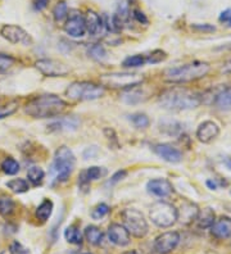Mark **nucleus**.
<instances>
[{
    "instance_id": "nucleus-1",
    "label": "nucleus",
    "mask_w": 231,
    "mask_h": 254,
    "mask_svg": "<svg viewBox=\"0 0 231 254\" xmlns=\"http://www.w3.org/2000/svg\"><path fill=\"white\" fill-rule=\"evenodd\" d=\"M202 103V98L195 91L172 87L163 91L159 96V104L168 111H188L197 108Z\"/></svg>"
},
{
    "instance_id": "nucleus-2",
    "label": "nucleus",
    "mask_w": 231,
    "mask_h": 254,
    "mask_svg": "<svg viewBox=\"0 0 231 254\" xmlns=\"http://www.w3.org/2000/svg\"><path fill=\"white\" fill-rule=\"evenodd\" d=\"M67 108V103L54 94H46L34 98L27 103L25 112L34 118H53Z\"/></svg>"
},
{
    "instance_id": "nucleus-3",
    "label": "nucleus",
    "mask_w": 231,
    "mask_h": 254,
    "mask_svg": "<svg viewBox=\"0 0 231 254\" xmlns=\"http://www.w3.org/2000/svg\"><path fill=\"white\" fill-rule=\"evenodd\" d=\"M210 63L197 61V62L186 63L184 65L167 69L163 73V78L169 84H186V82L203 78L210 72Z\"/></svg>"
},
{
    "instance_id": "nucleus-4",
    "label": "nucleus",
    "mask_w": 231,
    "mask_h": 254,
    "mask_svg": "<svg viewBox=\"0 0 231 254\" xmlns=\"http://www.w3.org/2000/svg\"><path fill=\"white\" fill-rule=\"evenodd\" d=\"M76 167V158L71 149L66 145L59 146L54 154L52 164L53 179L56 183H65L70 179Z\"/></svg>"
},
{
    "instance_id": "nucleus-5",
    "label": "nucleus",
    "mask_w": 231,
    "mask_h": 254,
    "mask_svg": "<svg viewBox=\"0 0 231 254\" xmlns=\"http://www.w3.org/2000/svg\"><path fill=\"white\" fill-rule=\"evenodd\" d=\"M104 93L105 90L103 85L90 81H76L66 89V96L68 99L78 100V102L99 99L104 95Z\"/></svg>"
},
{
    "instance_id": "nucleus-6",
    "label": "nucleus",
    "mask_w": 231,
    "mask_h": 254,
    "mask_svg": "<svg viewBox=\"0 0 231 254\" xmlns=\"http://www.w3.org/2000/svg\"><path fill=\"white\" fill-rule=\"evenodd\" d=\"M149 216H151L152 222L155 226L167 229V227L175 225L176 221H177V208L171 203L158 200L154 204H152Z\"/></svg>"
},
{
    "instance_id": "nucleus-7",
    "label": "nucleus",
    "mask_w": 231,
    "mask_h": 254,
    "mask_svg": "<svg viewBox=\"0 0 231 254\" xmlns=\"http://www.w3.org/2000/svg\"><path fill=\"white\" fill-rule=\"evenodd\" d=\"M123 226L130 233V235L135 238H144L148 234V222L143 216L142 212H139L135 208H127L122 212Z\"/></svg>"
},
{
    "instance_id": "nucleus-8",
    "label": "nucleus",
    "mask_w": 231,
    "mask_h": 254,
    "mask_svg": "<svg viewBox=\"0 0 231 254\" xmlns=\"http://www.w3.org/2000/svg\"><path fill=\"white\" fill-rule=\"evenodd\" d=\"M144 81L138 73H109L100 76V84L111 89H134Z\"/></svg>"
},
{
    "instance_id": "nucleus-9",
    "label": "nucleus",
    "mask_w": 231,
    "mask_h": 254,
    "mask_svg": "<svg viewBox=\"0 0 231 254\" xmlns=\"http://www.w3.org/2000/svg\"><path fill=\"white\" fill-rule=\"evenodd\" d=\"M35 67L46 77H65L70 73L67 65L56 59H39L35 62Z\"/></svg>"
},
{
    "instance_id": "nucleus-10",
    "label": "nucleus",
    "mask_w": 231,
    "mask_h": 254,
    "mask_svg": "<svg viewBox=\"0 0 231 254\" xmlns=\"http://www.w3.org/2000/svg\"><path fill=\"white\" fill-rule=\"evenodd\" d=\"M0 35L12 44H22V45L32 44V37L28 35V32L17 25H4L0 28Z\"/></svg>"
},
{
    "instance_id": "nucleus-11",
    "label": "nucleus",
    "mask_w": 231,
    "mask_h": 254,
    "mask_svg": "<svg viewBox=\"0 0 231 254\" xmlns=\"http://www.w3.org/2000/svg\"><path fill=\"white\" fill-rule=\"evenodd\" d=\"M179 242L180 234L177 231H167L154 240V251L158 254H168L177 247Z\"/></svg>"
},
{
    "instance_id": "nucleus-12",
    "label": "nucleus",
    "mask_w": 231,
    "mask_h": 254,
    "mask_svg": "<svg viewBox=\"0 0 231 254\" xmlns=\"http://www.w3.org/2000/svg\"><path fill=\"white\" fill-rule=\"evenodd\" d=\"M65 31L72 37L85 36V34H86L85 17L81 16V13L72 10L71 14L67 16V21L65 23Z\"/></svg>"
},
{
    "instance_id": "nucleus-13",
    "label": "nucleus",
    "mask_w": 231,
    "mask_h": 254,
    "mask_svg": "<svg viewBox=\"0 0 231 254\" xmlns=\"http://www.w3.org/2000/svg\"><path fill=\"white\" fill-rule=\"evenodd\" d=\"M220 135L219 125L213 121H204L197 128V137L200 143L210 144Z\"/></svg>"
},
{
    "instance_id": "nucleus-14",
    "label": "nucleus",
    "mask_w": 231,
    "mask_h": 254,
    "mask_svg": "<svg viewBox=\"0 0 231 254\" xmlns=\"http://www.w3.org/2000/svg\"><path fill=\"white\" fill-rule=\"evenodd\" d=\"M108 238L113 244L118 245V247H126L131 242L130 233L126 230V227L120 223H112L111 226L108 227Z\"/></svg>"
},
{
    "instance_id": "nucleus-15",
    "label": "nucleus",
    "mask_w": 231,
    "mask_h": 254,
    "mask_svg": "<svg viewBox=\"0 0 231 254\" xmlns=\"http://www.w3.org/2000/svg\"><path fill=\"white\" fill-rule=\"evenodd\" d=\"M147 190L152 195H155L158 198H166L172 194L173 188L166 179H154L147 184Z\"/></svg>"
},
{
    "instance_id": "nucleus-16",
    "label": "nucleus",
    "mask_w": 231,
    "mask_h": 254,
    "mask_svg": "<svg viewBox=\"0 0 231 254\" xmlns=\"http://www.w3.org/2000/svg\"><path fill=\"white\" fill-rule=\"evenodd\" d=\"M153 150L158 157L169 163H179L182 159V154L179 149H176L175 146L169 145V144H157V145H154Z\"/></svg>"
},
{
    "instance_id": "nucleus-17",
    "label": "nucleus",
    "mask_w": 231,
    "mask_h": 254,
    "mask_svg": "<svg viewBox=\"0 0 231 254\" xmlns=\"http://www.w3.org/2000/svg\"><path fill=\"white\" fill-rule=\"evenodd\" d=\"M80 126V120L75 116L61 117L49 125V131H75Z\"/></svg>"
},
{
    "instance_id": "nucleus-18",
    "label": "nucleus",
    "mask_w": 231,
    "mask_h": 254,
    "mask_svg": "<svg viewBox=\"0 0 231 254\" xmlns=\"http://www.w3.org/2000/svg\"><path fill=\"white\" fill-rule=\"evenodd\" d=\"M211 234L217 239H228L231 236V218L221 217L211 226Z\"/></svg>"
},
{
    "instance_id": "nucleus-19",
    "label": "nucleus",
    "mask_w": 231,
    "mask_h": 254,
    "mask_svg": "<svg viewBox=\"0 0 231 254\" xmlns=\"http://www.w3.org/2000/svg\"><path fill=\"white\" fill-rule=\"evenodd\" d=\"M198 212H199V209H198V207L194 203L185 201L184 204L181 205V208L177 209V220L184 223V225H189L193 221H195Z\"/></svg>"
},
{
    "instance_id": "nucleus-20",
    "label": "nucleus",
    "mask_w": 231,
    "mask_h": 254,
    "mask_svg": "<svg viewBox=\"0 0 231 254\" xmlns=\"http://www.w3.org/2000/svg\"><path fill=\"white\" fill-rule=\"evenodd\" d=\"M85 25H86V31L92 36L99 35L103 30L102 18L94 10H87L86 16H85Z\"/></svg>"
},
{
    "instance_id": "nucleus-21",
    "label": "nucleus",
    "mask_w": 231,
    "mask_h": 254,
    "mask_svg": "<svg viewBox=\"0 0 231 254\" xmlns=\"http://www.w3.org/2000/svg\"><path fill=\"white\" fill-rule=\"evenodd\" d=\"M195 221H197L199 227H202V229H208V227H211L215 223L216 214L213 212V209H211L210 207L203 208V209H200L198 212V216L195 218Z\"/></svg>"
},
{
    "instance_id": "nucleus-22",
    "label": "nucleus",
    "mask_w": 231,
    "mask_h": 254,
    "mask_svg": "<svg viewBox=\"0 0 231 254\" xmlns=\"http://www.w3.org/2000/svg\"><path fill=\"white\" fill-rule=\"evenodd\" d=\"M53 208H54L53 201L50 200V199H44L40 204H39V207L36 208L35 216H36L37 220H40V221H43V222H45V221L49 220L50 216H52Z\"/></svg>"
},
{
    "instance_id": "nucleus-23",
    "label": "nucleus",
    "mask_w": 231,
    "mask_h": 254,
    "mask_svg": "<svg viewBox=\"0 0 231 254\" xmlns=\"http://www.w3.org/2000/svg\"><path fill=\"white\" fill-rule=\"evenodd\" d=\"M83 235H85V239L89 242V244L95 245V247L102 244L103 236H104L103 235L102 230L96 226H87L86 229H85Z\"/></svg>"
},
{
    "instance_id": "nucleus-24",
    "label": "nucleus",
    "mask_w": 231,
    "mask_h": 254,
    "mask_svg": "<svg viewBox=\"0 0 231 254\" xmlns=\"http://www.w3.org/2000/svg\"><path fill=\"white\" fill-rule=\"evenodd\" d=\"M65 239L70 244L80 245L82 244V234L76 225H71L65 230Z\"/></svg>"
},
{
    "instance_id": "nucleus-25",
    "label": "nucleus",
    "mask_w": 231,
    "mask_h": 254,
    "mask_svg": "<svg viewBox=\"0 0 231 254\" xmlns=\"http://www.w3.org/2000/svg\"><path fill=\"white\" fill-rule=\"evenodd\" d=\"M15 203L10 196L1 195L0 196V214L3 217H10L14 213Z\"/></svg>"
},
{
    "instance_id": "nucleus-26",
    "label": "nucleus",
    "mask_w": 231,
    "mask_h": 254,
    "mask_svg": "<svg viewBox=\"0 0 231 254\" xmlns=\"http://www.w3.org/2000/svg\"><path fill=\"white\" fill-rule=\"evenodd\" d=\"M5 185L10 191L15 192V194H22V192H26L30 190L28 181H26L25 179H13V180L8 181Z\"/></svg>"
},
{
    "instance_id": "nucleus-27",
    "label": "nucleus",
    "mask_w": 231,
    "mask_h": 254,
    "mask_svg": "<svg viewBox=\"0 0 231 254\" xmlns=\"http://www.w3.org/2000/svg\"><path fill=\"white\" fill-rule=\"evenodd\" d=\"M44 177H45V172H44L43 168L34 166V167L28 168L27 171V179L31 184L34 186H39L43 184Z\"/></svg>"
},
{
    "instance_id": "nucleus-28",
    "label": "nucleus",
    "mask_w": 231,
    "mask_h": 254,
    "mask_svg": "<svg viewBox=\"0 0 231 254\" xmlns=\"http://www.w3.org/2000/svg\"><path fill=\"white\" fill-rule=\"evenodd\" d=\"M216 107H219L220 109H230L231 108V86L222 90L221 93L217 95L215 100Z\"/></svg>"
},
{
    "instance_id": "nucleus-29",
    "label": "nucleus",
    "mask_w": 231,
    "mask_h": 254,
    "mask_svg": "<svg viewBox=\"0 0 231 254\" xmlns=\"http://www.w3.org/2000/svg\"><path fill=\"white\" fill-rule=\"evenodd\" d=\"M1 171L5 175H10V176L18 174L19 163L14 158H12V157H8V158H5L1 162Z\"/></svg>"
},
{
    "instance_id": "nucleus-30",
    "label": "nucleus",
    "mask_w": 231,
    "mask_h": 254,
    "mask_svg": "<svg viewBox=\"0 0 231 254\" xmlns=\"http://www.w3.org/2000/svg\"><path fill=\"white\" fill-rule=\"evenodd\" d=\"M87 53H89V56L94 61H98V62L104 61L107 58V50L104 49L102 44H94V45H91L89 48V50H87Z\"/></svg>"
},
{
    "instance_id": "nucleus-31",
    "label": "nucleus",
    "mask_w": 231,
    "mask_h": 254,
    "mask_svg": "<svg viewBox=\"0 0 231 254\" xmlns=\"http://www.w3.org/2000/svg\"><path fill=\"white\" fill-rule=\"evenodd\" d=\"M83 174L86 176V179L89 181H95L102 179L107 175V170L104 167H98V166H92L89 167L86 171H83Z\"/></svg>"
},
{
    "instance_id": "nucleus-32",
    "label": "nucleus",
    "mask_w": 231,
    "mask_h": 254,
    "mask_svg": "<svg viewBox=\"0 0 231 254\" xmlns=\"http://www.w3.org/2000/svg\"><path fill=\"white\" fill-rule=\"evenodd\" d=\"M147 63V59L142 54H135V56L127 57L125 61H123L122 65L126 67V68H135V67H142Z\"/></svg>"
},
{
    "instance_id": "nucleus-33",
    "label": "nucleus",
    "mask_w": 231,
    "mask_h": 254,
    "mask_svg": "<svg viewBox=\"0 0 231 254\" xmlns=\"http://www.w3.org/2000/svg\"><path fill=\"white\" fill-rule=\"evenodd\" d=\"M130 121L133 122V125L138 128H147L151 125L148 116L144 113H135V115L130 116Z\"/></svg>"
},
{
    "instance_id": "nucleus-34",
    "label": "nucleus",
    "mask_w": 231,
    "mask_h": 254,
    "mask_svg": "<svg viewBox=\"0 0 231 254\" xmlns=\"http://www.w3.org/2000/svg\"><path fill=\"white\" fill-rule=\"evenodd\" d=\"M53 16L57 22H62L65 18H67L68 16V6L65 1H59L56 6H54V10H53Z\"/></svg>"
},
{
    "instance_id": "nucleus-35",
    "label": "nucleus",
    "mask_w": 231,
    "mask_h": 254,
    "mask_svg": "<svg viewBox=\"0 0 231 254\" xmlns=\"http://www.w3.org/2000/svg\"><path fill=\"white\" fill-rule=\"evenodd\" d=\"M17 109H18V103L17 102H9L0 106V120H4V118L14 115Z\"/></svg>"
},
{
    "instance_id": "nucleus-36",
    "label": "nucleus",
    "mask_w": 231,
    "mask_h": 254,
    "mask_svg": "<svg viewBox=\"0 0 231 254\" xmlns=\"http://www.w3.org/2000/svg\"><path fill=\"white\" fill-rule=\"evenodd\" d=\"M15 58L8 54H0V73H5L15 64Z\"/></svg>"
},
{
    "instance_id": "nucleus-37",
    "label": "nucleus",
    "mask_w": 231,
    "mask_h": 254,
    "mask_svg": "<svg viewBox=\"0 0 231 254\" xmlns=\"http://www.w3.org/2000/svg\"><path fill=\"white\" fill-rule=\"evenodd\" d=\"M109 212H111L109 205L105 204V203H100V204H98L94 209H92L91 217L92 220H102V218L105 217Z\"/></svg>"
},
{
    "instance_id": "nucleus-38",
    "label": "nucleus",
    "mask_w": 231,
    "mask_h": 254,
    "mask_svg": "<svg viewBox=\"0 0 231 254\" xmlns=\"http://www.w3.org/2000/svg\"><path fill=\"white\" fill-rule=\"evenodd\" d=\"M166 58H167L166 52H163V50H160V49L153 50L148 57H145L147 63H149V64H157V63L163 62Z\"/></svg>"
},
{
    "instance_id": "nucleus-39",
    "label": "nucleus",
    "mask_w": 231,
    "mask_h": 254,
    "mask_svg": "<svg viewBox=\"0 0 231 254\" xmlns=\"http://www.w3.org/2000/svg\"><path fill=\"white\" fill-rule=\"evenodd\" d=\"M9 253L10 254H31L26 247L18 242H13L9 247Z\"/></svg>"
},
{
    "instance_id": "nucleus-40",
    "label": "nucleus",
    "mask_w": 231,
    "mask_h": 254,
    "mask_svg": "<svg viewBox=\"0 0 231 254\" xmlns=\"http://www.w3.org/2000/svg\"><path fill=\"white\" fill-rule=\"evenodd\" d=\"M126 176H127V171H125V170L117 171V172H116V174L111 177V180L108 181L107 185H114V184L120 183V181L123 180V179H125Z\"/></svg>"
},
{
    "instance_id": "nucleus-41",
    "label": "nucleus",
    "mask_w": 231,
    "mask_h": 254,
    "mask_svg": "<svg viewBox=\"0 0 231 254\" xmlns=\"http://www.w3.org/2000/svg\"><path fill=\"white\" fill-rule=\"evenodd\" d=\"M220 22L225 23L226 26L231 27V9H226L220 14Z\"/></svg>"
},
{
    "instance_id": "nucleus-42",
    "label": "nucleus",
    "mask_w": 231,
    "mask_h": 254,
    "mask_svg": "<svg viewBox=\"0 0 231 254\" xmlns=\"http://www.w3.org/2000/svg\"><path fill=\"white\" fill-rule=\"evenodd\" d=\"M89 185H90V181L87 180L86 176H85V174H83V171L80 174V176H78V186H80L81 190H87L89 189Z\"/></svg>"
},
{
    "instance_id": "nucleus-43",
    "label": "nucleus",
    "mask_w": 231,
    "mask_h": 254,
    "mask_svg": "<svg viewBox=\"0 0 231 254\" xmlns=\"http://www.w3.org/2000/svg\"><path fill=\"white\" fill-rule=\"evenodd\" d=\"M191 27L200 32H213L216 30L215 26L212 25H193Z\"/></svg>"
},
{
    "instance_id": "nucleus-44",
    "label": "nucleus",
    "mask_w": 231,
    "mask_h": 254,
    "mask_svg": "<svg viewBox=\"0 0 231 254\" xmlns=\"http://www.w3.org/2000/svg\"><path fill=\"white\" fill-rule=\"evenodd\" d=\"M134 17L136 18V21L140 22V23H148V18L145 17V14L143 12H140V10H134Z\"/></svg>"
},
{
    "instance_id": "nucleus-45",
    "label": "nucleus",
    "mask_w": 231,
    "mask_h": 254,
    "mask_svg": "<svg viewBox=\"0 0 231 254\" xmlns=\"http://www.w3.org/2000/svg\"><path fill=\"white\" fill-rule=\"evenodd\" d=\"M48 1L49 0H36V3H35V8L37 10H43L46 5H48Z\"/></svg>"
},
{
    "instance_id": "nucleus-46",
    "label": "nucleus",
    "mask_w": 231,
    "mask_h": 254,
    "mask_svg": "<svg viewBox=\"0 0 231 254\" xmlns=\"http://www.w3.org/2000/svg\"><path fill=\"white\" fill-rule=\"evenodd\" d=\"M221 72L222 73H226V74L231 73V59L229 61V62H226L225 64H224V67L221 68Z\"/></svg>"
},
{
    "instance_id": "nucleus-47",
    "label": "nucleus",
    "mask_w": 231,
    "mask_h": 254,
    "mask_svg": "<svg viewBox=\"0 0 231 254\" xmlns=\"http://www.w3.org/2000/svg\"><path fill=\"white\" fill-rule=\"evenodd\" d=\"M207 185H208V188H210V189H212V190L217 189V186H219L216 181H212V180L207 181Z\"/></svg>"
},
{
    "instance_id": "nucleus-48",
    "label": "nucleus",
    "mask_w": 231,
    "mask_h": 254,
    "mask_svg": "<svg viewBox=\"0 0 231 254\" xmlns=\"http://www.w3.org/2000/svg\"><path fill=\"white\" fill-rule=\"evenodd\" d=\"M225 163H226V166H228V167L230 168V170H231V158L226 159V161H225Z\"/></svg>"
},
{
    "instance_id": "nucleus-49",
    "label": "nucleus",
    "mask_w": 231,
    "mask_h": 254,
    "mask_svg": "<svg viewBox=\"0 0 231 254\" xmlns=\"http://www.w3.org/2000/svg\"><path fill=\"white\" fill-rule=\"evenodd\" d=\"M125 254H139V253L136 251H131V252H127V253H125Z\"/></svg>"
},
{
    "instance_id": "nucleus-50",
    "label": "nucleus",
    "mask_w": 231,
    "mask_h": 254,
    "mask_svg": "<svg viewBox=\"0 0 231 254\" xmlns=\"http://www.w3.org/2000/svg\"><path fill=\"white\" fill-rule=\"evenodd\" d=\"M82 254H90V253H82Z\"/></svg>"
}]
</instances>
